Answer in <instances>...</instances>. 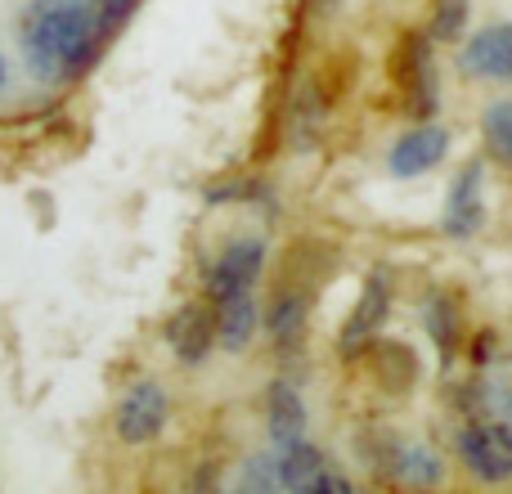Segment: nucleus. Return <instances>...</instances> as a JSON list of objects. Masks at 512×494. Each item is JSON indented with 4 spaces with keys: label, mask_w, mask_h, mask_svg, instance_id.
<instances>
[{
    "label": "nucleus",
    "mask_w": 512,
    "mask_h": 494,
    "mask_svg": "<svg viewBox=\"0 0 512 494\" xmlns=\"http://www.w3.org/2000/svg\"><path fill=\"white\" fill-rule=\"evenodd\" d=\"M99 36L90 0H32L23 9V63L41 86H63L95 68Z\"/></svg>",
    "instance_id": "1"
},
{
    "label": "nucleus",
    "mask_w": 512,
    "mask_h": 494,
    "mask_svg": "<svg viewBox=\"0 0 512 494\" xmlns=\"http://www.w3.org/2000/svg\"><path fill=\"white\" fill-rule=\"evenodd\" d=\"M463 468L481 481L512 477V427L508 423H472L459 432Z\"/></svg>",
    "instance_id": "2"
},
{
    "label": "nucleus",
    "mask_w": 512,
    "mask_h": 494,
    "mask_svg": "<svg viewBox=\"0 0 512 494\" xmlns=\"http://www.w3.org/2000/svg\"><path fill=\"white\" fill-rule=\"evenodd\" d=\"M167 418H171V400H167V391L158 387V382H135L131 391L122 396V405H117V418H113V427H117V436H122L126 445H149L153 436L167 427Z\"/></svg>",
    "instance_id": "3"
},
{
    "label": "nucleus",
    "mask_w": 512,
    "mask_h": 494,
    "mask_svg": "<svg viewBox=\"0 0 512 494\" xmlns=\"http://www.w3.org/2000/svg\"><path fill=\"white\" fill-rule=\"evenodd\" d=\"M265 265V247L261 239H239L230 243L221 252V261L212 265V274H207V297L212 301H225L234 297V292H252L256 288V274H261Z\"/></svg>",
    "instance_id": "4"
},
{
    "label": "nucleus",
    "mask_w": 512,
    "mask_h": 494,
    "mask_svg": "<svg viewBox=\"0 0 512 494\" xmlns=\"http://www.w3.org/2000/svg\"><path fill=\"white\" fill-rule=\"evenodd\" d=\"M167 342H171V351H176V360H185V364L207 360V351H212V342H216V310L207 306V301L180 306L167 324Z\"/></svg>",
    "instance_id": "5"
},
{
    "label": "nucleus",
    "mask_w": 512,
    "mask_h": 494,
    "mask_svg": "<svg viewBox=\"0 0 512 494\" xmlns=\"http://www.w3.org/2000/svg\"><path fill=\"white\" fill-rule=\"evenodd\" d=\"M463 72L486 81H512V23L481 27L468 45H463Z\"/></svg>",
    "instance_id": "6"
},
{
    "label": "nucleus",
    "mask_w": 512,
    "mask_h": 494,
    "mask_svg": "<svg viewBox=\"0 0 512 494\" xmlns=\"http://www.w3.org/2000/svg\"><path fill=\"white\" fill-rule=\"evenodd\" d=\"M481 185H486V171H481V162H472V167H463V176L450 185V198H445V234L450 239H472V234L481 230V216H486V207H481Z\"/></svg>",
    "instance_id": "7"
},
{
    "label": "nucleus",
    "mask_w": 512,
    "mask_h": 494,
    "mask_svg": "<svg viewBox=\"0 0 512 494\" xmlns=\"http://www.w3.org/2000/svg\"><path fill=\"white\" fill-rule=\"evenodd\" d=\"M445 149H450V131L445 126H418V131L396 140L387 167L391 176H423V171H432L445 158Z\"/></svg>",
    "instance_id": "8"
},
{
    "label": "nucleus",
    "mask_w": 512,
    "mask_h": 494,
    "mask_svg": "<svg viewBox=\"0 0 512 494\" xmlns=\"http://www.w3.org/2000/svg\"><path fill=\"white\" fill-rule=\"evenodd\" d=\"M400 86H405V99L414 104V113H427V108L436 104V81H432V54H427V41H418V36H409L405 50H400Z\"/></svg>",
    "instance_id": "9"
},
{
    "label": "nucleus",
    "mask_w": 512,
    "mask_h": 494,
    "mask_svg": "<svg viewBox=\"0 0 512 494\" xmlns=\"http://www.w3.org/2000/svg\"><path fill=\"white\" fill-rule=\"evenodd\" d=\"M256 324H261V310H256L252 292H234V297L216 301V337H221L225 351H243L252 342Z\"/></svg>",
    "instance_id": "10"
},
{
    "label": "nucleus",
    "mask_w": 512,
    "mask_h": 494,
    "mask_svg": "<svg viewBox=\"0 0 512 494\" xmlns=\"http://www.w3.org/2000/svg\"><path fill=\"white\" fill-rule=\"evenodd\" d=\"M387 301H391L387 279L373 274L369 288H364V297H360V306H355V315H351V324H346V333H342V351H360L364 342H373L378 324L387 319Z\"/></svg>",
    "instance_id": "11"
},
{
    "label": "nucleus",
    "mask_w": 512,
    "mask_h": 494,
    "mask_svg": "<svg viewBox=\"0 0 512 494\" xmlns=\"http://www.w3.org/2000/svg\"><path fill=\"white\" fill-rule=\"evenodd\" d=\"M265 414H270V436H274V445L301 441V432H306V405H301V391L292 387V382H274Z\"/></svg>",
    "instance_id": "12"
},
{
    "label": "nucleus",
    "mask_w": 512,
    "mask_h": 494,
    "mask_svg": "<svg viewBox=\"0 0 512 494\" xmlns=\"http://www.w3.org/2000/svg\"><path fill=\"white\" fill-rule=\"evenodd\" d=\"M274 468H279V490H306L310 494V481H315L319 468H324V454L306 441H288L274 450Z\"/></svg>",
    "instance_id": "13"
},
{
    "label": "nucleus",
    "mask_w": 512,
    "mask_h": 494,
    "mask_svg": "<svg viewBox=\"0 0 512 494\" xmlns=\"http://www.w3.org/2000/svg\"><path fill=\"white\" fill-rule=\"evenodd\" d=\"M265 328H270V337L283 351H292V346L301 342V333H306V297H301V292H283V297L265 310Z\"/></svg>",
    "instance_id": "14"
},
{
    "label": "nucleus",
    "mask_w": 512,
    "mask_h": 494,
    "mask_svg": "<svg viewBox=\"0 0 512 494\" xmlns=\"http://www.w3.org/2000/svg\"><path fill=\"white\" fill-rule=\"evenodd\" d=\"M396 477L409 481V486H436L441 481V459L427 445H405L396 454Z\"/></svg>",
    "instance_id": "15"
},
{
    "label": "nucleus",
    "mask_w": 512,
    "mask_h": 494,
    "mask_svg": "<svg viewBox=\"0 0 512 494\" xmlns=\"http://www.w3.org/2000/svg\"><path fill=\"white\" fill-rule=\"evenodd\" d=\"M481 131H486L490 158L512 162V99H508V104H495V108H490L486 122H481Z\"/></svg>",
    "instance_id": "16"
},
{
    "label": "nucleus",
    "mask_w": 512,
    "mask_h": 494,
    "mask_svg": "<svg viewBox=\"0 0 512 494\" xmlns=\"http://www.w3.org/2000/svg\"><path fill=\"white\" fill-rule=\"evenodd\" d=\"M468 14H472V0H436L432 36L436 41H459L463 27H468Z\"/></svg>",
    "instance_id": "17"
},
{
    "label": "nucleus",
    "mask_w": 512,
    "mask_h": 494,
    "mask_svg": "<svg viewBox=\"0 0 512 494\" xmlns=\"http://www.w3.org/2000/svg\"><path fill=\"white\" fill-rule=\"evenodd\" d=\"M135 5H140V0H90V14H95V27H99V36H113L117 27L126 23V18L135 14Z\"/></svg>",
    "instance_id": "18"
},
{
    "label": "nucleus",
    "mask_w": 512,
    "mask_h": 494,
    "mask_svg": "<svg viewBox=\"0 0 512 494\" xmlns=\"http://www.w3.org/2000/svg\"><path fill=\"white\" fill-rule=\"evenodd\" d=\"M243 490H279V468H274V454H252L248 468L239 477Z\"/></svg>",
    "instance_id": "19"
},
{
    "label": "nucleus",
    "mask_w": 512,
    "mask_h": 494,
    "mask_svg": "<svg viewBox=\"0 0 512 494\" xmlns=\"http://www.w3.org/2000/svg\"><path fill=\"white\" fill-rule=\"evenodd\" d=\"M432 333H436V342H441V351L450 355L454 342H459V315H454L450 301H445V319H441V310H436V301H432Z\"/></svg>",
    "instance_id": "20"
},
{
    "label": "nucleus",
    "mask_w": 512,
    "mask_h": 494,
    "mask_svg": "<svg viewBox=\"0 0 512 494\" xmlns=\"http://www.w3.org/2000/svg\"><path fill=\"white\" fill-rule=\"evenodd\" d=\"M346 490H351V481L333 468H319V477L310 481V494H346Z\"/></svg>",
    "instance_id": "21"
},
{
    "label": "nucleus",
    "mask_w": 512,
    "mask_h": 494,
    "mask_svg": "<svg viewBox=\"0 0 512 494\" xmlns=\"http://www.w3.org/2000/svg\"><path fill=\"white\" fill-rule=\"evenodd\" d=\"M0 90H5V59H0Z\"/></svg>",
    "instance_id": "22"
},
{
    "label": "nucleus",
    "mask_w": 512,
    "mask_h": 494,
    "mask_svg": "<svg viewBox=\"0 0 512 494\" xmlns=\"http://www.w3.org/2000/svg\"><path fill=\"white\" fill-rule=\"evenodd\" d=\"M508 409H512V400H508Z\"/></svg>",
    "instance_id": "23"
}]
</instances>
